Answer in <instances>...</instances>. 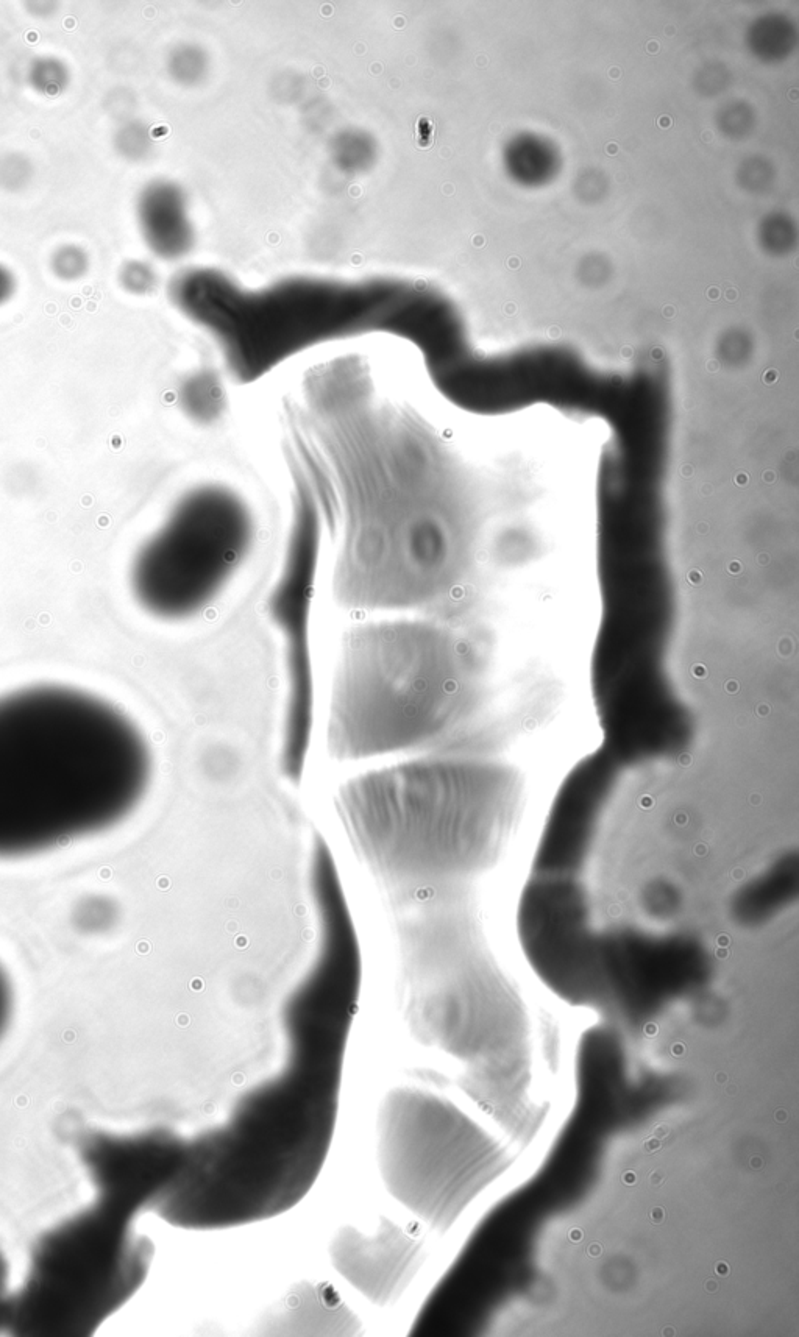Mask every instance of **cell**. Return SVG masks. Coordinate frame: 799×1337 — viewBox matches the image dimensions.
I'll return each instance as SVG.
<instances>
[{
    "instance_id": "obj_1",
    "label": "cell",
    "mask_w": 799,
    "mask_h": 1337,
    "mask_svg": "<svg viewBox=\"0 0 799 1337\" xmlns=\"http://www.w3.org/2000/svg\"><path fill=\"white\" fill-rule=\"evenodd\" d=\"M150 779L146 737L102 699L60 685L0 698V859L116 826Z\"/></svg>"
},
{
    "instance_id": "obj_2",
    "label": "cell",
    "mask_w": 799,
    "mask_h": 1337,
    "mask_svg": "<svg viewBox=\"0 0 799 1337\" xmlns=\"http://www.w3.org/2000/svg\"><path fill=\"white\" fill-rule=\"evenodd\" d=\"M523 782L505 763L422 754L342 785L338 810L381 891L469 884L495 865L519 821Z\"/></svg>"
},
{
    "instance_id": "obj_3",
    "label": "cell",
    "mask_w": 799,
    "mask_h": 1337,
    "mask_svg": "<svg viewBox=\"0 0 799 1337\" xmlns=\"http://www.w3.org/2000/svg\"><path fill=\"white\" fill-rule=\"evenodd\" d=\"M481 659L459 632L386 618L345 632L331 685L334 759L444 754L480 709Z\"/></svg>"
},
{
    "instance_id": "obj_4",
    "label": "cell",
    "mask_w": 799,
    "mask_h": 1337,
    "mask_svg": "<svg viewBox=\"0 0 799 1337\" xmlns=\"http://www.w3.org/2000/svg\"><path fill=\"white\" fill-rule=\"evenodd\" d=\"M411 1035L467 1064L462 1085L480 1097L494 1075L503 983L466 887L428 888L388 904Z\"/></svg>"
},
{
    "instance_id": "obj_5",
    "label": "cell",
    "mask_w": 799,
    "mask_h": 1337,
    "mask_svg": "<svg viewBox=\"0 0 799 1337\" xmlns=\"http://www.w3.org/2000/svg\"><path fill=\"white\" fill-rule=\"evenodd\" d=\"M136 1214L97 1197L40 1239L8 1328L21 1336H88L128 1302L149 1274L153 1245Z\"/></svg>"
},
{
    "instance_id": "obj_6",
    "label": "cell",
    "mask_w": 799,
    "mask_h": 1337,
    "mask_svg": "<svg viewBox=\"0 0 799 1337\" xmlns=\"http://www.w3.org/2000/svg\"><path fill=\"white\" fill-rule=\"evenodd\" d=\"M255 536V515L241 493L217 483L188 490L133 559L136 601L160 620L202 614L238 575Z\"/></svg>"
},
{
    "instance_id": "obj_7",
    "label": "cell",
    "mask_w": 799,
    "mask_h": 1337,
    "mask_svg": "<svg viewBox=\"0 0 799 1337\" xmlns=\"http://www.w3.org/2000/svg\"><path fill=\"white\" fill-rule=\"evenodd\" d=\"M377 1155L389 1194L437 1231L455 1222L491 1171L478 1128L455 1105L411 1086L381 1102Z\"/></svg>"
},
{
    "instance_id": "obj_8",
    "label": "cell",
    "mask_w": 799,
    "mask_h": 1337,
    "mask_svg": "<svg viewBox=\"0 0 799 1337\" xmlns=\"http://www.w3.org/2000/svg\"><path fill=\"white\" fill-rule=\"evenodd\" d=\"M517 930L523 954L550 988L569 1001H598L600 932L590 924L589 896L578 876L531 874Z\"/></svg>"
},
{
    "instance_id": "obj_9",
    "label": "cell",
    "mask_w": 799,
    "mask_h": 1337,
    "mask_svg": "<svg viewBox=\"0 0 799 1337\" xmlns=\"http://www.w3.org/2000/svg\"><path fill=\"white\" fill-rule=\"evenodd\" d=\"M615 777L611 754L589 757L567 777L537 846L533 874L578 876L583 871Z\"/></svg>"
},
{
    "instance_id": "obj_10",
    "label": "cell",
    "mask_w": 799,
    "mask_h": 1337,
    "mask_svg": "<svg viewBox=\"0 0 799 1337\" xmlns=\"http://www.w3.org/2000/svg\"><path fill=\"white\" fill-rule=\"evenodd\" d=\"M330 1258L334 1269L373 1305H392L405 1292L422 1266L423 1242L414 1231L383 1217L372 1233L342 1227L333 1236Z\"/></svg>"
},
{
    "instance_id": "obj_11",
    "label": "cell",
    "mask_w": 799,
    "mask_h": 1337,
    "mask_svg": "<svg viewBox=\"0 0 799 1337\" xmlns=\"http://www.w3.org/2000/svg\"><path fill=\"white\" fill-rule=\"evenodd\" d=\"M256 1333L275 1336H349L361 1322L327 1283L295 1284L256 1323Z\"/></svg>"
},
{
    "instance_id": "obj_12",
    "label": "cell",
    "mask_w": 799,
    "mask_h": 1337,
    "mask_svg": "<svg viewBox=\"0 0 799 1337\" xmlns=\"http://www.w3.org/2000/svg\"><path fill=\"white\" fill-rule=\"evenodd\" d=\"M796 862L787 857L767 874L754 880V884L743 888L737 901H734V915L748 924L760 923L768 916L778 912L779 905H785L790 893L796 891Z\"/></svg>"
},
{
    "instance_id": "obj_13",
    "label": "cell",
    "mask_w": 799,
    "mask_h": 1337,
    "mask_svg": "<svg viewBox=\"0 0 799 1337\" xmlns=\"http://www.w3.org/2000/svg\"><path fill=\"white\" fill-rule=\"evenodd\" d=\"M25 79L36 94L55 99L63 96L71 86V66L57 55H40L30 61Z\"/></svg>"
},
{
    "instance_id": "obj_14",
    "label": "cell",
    "mask_w": 799,
    "mask_h": 1337,
    "mask_svg": "<svg viewBox=\"0 0 799 1337\" xmlns=\"http://www.w3.org/2000/svg\"><path fill=\"white\" fill-rule=\"evenodd\" d=\"M49 269L63 283H77L89 274L91 256L83 245L64 242L49 256Z\"/></svg>"
},
{
    "instance_id": "obj_15",
    "label": "cell",
    "mask_w": 799,
    "mask_h": 1337,
    "mask_svg": "<svg viewBox=\"0 0 799 1337\" xmlns=\"http://www.w3.org/2000/svg\"><path fill=\"white\" fill-rule=\"evenodd\" d=\"M35 164L29 155L8 150L0 155V191L5 194H22L35 180Z\"/></svg>"
},
{
    "instance_id": "obj_16",
    "label": "cell",
    "mask_w": 799,
    "mask_h": 1337,
    "mask_svg": "<svg viewBox=\"0 0 799 1337\" xmlns=\"http://www.w3.org/2000/svg\"><path fill=\"white\" fill-rule=\"evenodd\" d=\"M118 281L128 294H149L155 286V272L143 261H127L119 269Z\"/></svg>"
},
{
    "instance_id": "obj_17",
    "label": "cell",
    "mask_w": 799,
    "mask_h": 1337,
    "mask_svg": "<svg viewBox=\"0 0 799 1337\" xmlns=\"http://www.w3.org/2000/svg\"><path fill=\"white\" fill-rule=\"evenodd\" d=\"M143 128L135 122H127L114 132L113 147L118 152L119 157L125 160H138L143 152Z\"/></svg>"
},
{
    "instance_id": "obj_18",
    "label": "cell",
    "mask_w": 799,
    "mask_h": 1337,
    "mask_svg": "<svg viewBox=\"0 0 799 1337\" xmlns=\"http://www.w3.org/2000/svg\"><path fill=\"white\" fill-rule=\"evenodd\" d=\"M11 1007H13V996H11V985L7 974L0 968V1036L7 1029L10 1021Z\"/></svg>"
},
{
    "instance_id": "obj_19",
    "label": "cell",
    "mask_w": 799,
    "mask_h": 1337,
    "mask_svg": "<svg viewBox=\"0 0 799 1337\" xmlns=\"http://www.w3.org/2000/svg\"><path fill=\"white\" fill-rule=\"evenodd\" d=\"M18 292V277L7 264L0 263V308L8 305Z\"/></svg>"
},
{
    "instance_id": "obj_20",
    "label": "cell",
    "mask_w": 799,
    "mask_h": 1337,
    "mask_svg": "<svg viewBox=\"0 0 799 1337\" xmlns=\"http://www.w3.org/2000/svg\"><path fill=\"white\" fill-rule=\"evenodd\" d=\"M8 1272L4 1256L0 1253V1327L7 1325L10 1314L11 1297L8 1295Z\"/></svg>"
},
{
    "instance_id": "obj_21",
    "label": "cell",
    "mask_w": 799,
    "mask_h": 1337,
    "mask_svg": "<svg viewBox=\"0 0 799 1337\" xmlns=\"http://www.w3.org/2000/svg\"><path fill=\"white\" fill-rule=\"evenodd\" d=\"M25 7L38 19L50 18L58 10L54 2H29Z\"/></svg>"
}]
</instances>
